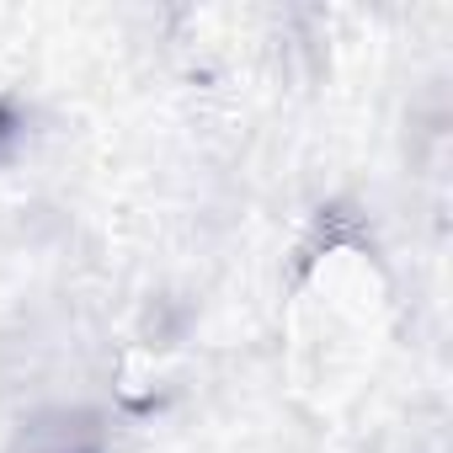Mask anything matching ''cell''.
Instances as JSON below:
<instances>
[{"mask_svg":"<svg viewBox=\"0 0 453 453\" xmlns=\"http://www.w3.org/2000/svg\"><path fill=\"white\" fill-rule=\"evenodd\" d=\"M102 448H107V437H102L96 416H86V411H49L33 426H22L12 442V453H102Z\"/></svg>","mask_w":453,"mask_h":453,"instance_id":"1","label":"cell"}]
</instances>
